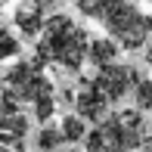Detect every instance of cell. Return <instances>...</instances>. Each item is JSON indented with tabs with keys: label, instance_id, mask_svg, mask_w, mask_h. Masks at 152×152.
<instances>
[{
	"label": "cell",
	"instance_id": "cell-5",
	"mask_svg": "<svg viewBox=\"0 0 152 152\" xmlns=\"http://www.w3.org/2000/svg\"><path fill=\"white\" fill-rule=\"evenodd\" d=\"M93 87L106 96V102L112 106V102H121L124 96L137 87V81H140V72H137L134 65H124V62H112V65H102L96 68L90 75Z\"/></svg>",
	"mask_w": 152,
	"mask_h": 152
},
{
	"label": "cell",
	"instance_id": "cell-1",
	"mask_svg": "<svg viewBox=\"0 0 152 152\" xmlns=\"http://www.w3.org/2000/svg\"><path fill=\"white\" fill-rule=\"evenodd\" d=\"M87 47H90V34L72 16L56 12V16H47L44 31L37 34L34 56L44 65H59L72 75H81V68L87 62Z\"/></svg>",
	"mask_w": 152,
	"mask_h": 152
},
{
	"label": "cell",
	"instance_id": "cell-17",
	"mask_svg": "<svg viewBox=\"0 0 152 152\" xmlns=\"http://www.w3.org/2000/svg\"><path fill=\"white\" fill-rule=\"evenodd\" d=\"M143 56H146V62L152 65V44H146V53H143Z\"/></svg>",
	"mask_w": 152,
	"mask_h": 152
},
{
	"label": "cell",
	"instance_id": "cell-4",
	"mask_svg": "<svg viewBox=\"0 0 152 152\" xmlns=\"http://www.w3.org/2000/svg\"><path fill=\"white\" fill-rule=\"evenodd\" d=\"M102 25H106L109 37H112L121 50H143V47L149 44V37H152V16L143 12L140 6L130 3V0H121V3L102 19Z\"/></svg>",
	"mask_w": 152,
	"mask_h": 152
},
{
	"label": "cell",
	"instance_id": "cell-8",
	"mask_svg": "<svg viewBox=\"0 0 152 152\" xmlns=\"http://www.w3.org/2000/svg\"><path fill=\"white\" fill-rule=\"evenodd\" d=\"M28 130V118H25L22 106H19L16 99H10V96H0V134L12 137V140H22V134Z\"/></svg>",
	"mask_w": 152,
	"mask_h": 152
},
{
	"label": "cell",
	"instance_id": "cell-6",
	"mask_svg": "<svg viewBox=\"0 0 152 152\" xmlns=\"http://www.w3.org/2000/svg\"><path fill=\"white\" fill-rule=\"evenodd\" d=\"M72 102H75V112L87 124H99L109 115V102H106V96L93 87L90 75H87V78L78 75V87H75V93H72Z\"/></svg>",
	"mask_w": 152,
	"mask_h": 152
},
{
	"label": "cell",
	"instance_id": "cell-13",
	"mask_svg": "<svg viewBox=\"0 0 152 152\" xmlns=\"http://www.w3.org/2000/svg\"><path fill=\"white\" fill-rule=\"evenodd\" d=\"M134 99L140 112H152V78H140L134 87Z\"/></svg>",
	"mask_w": 152,
	"mask_h": 152
},
{
	"label": "cell",
	"instance_id": "cell-11",
	"mask_svg": "<svg viewBox=\"0 0 152 152\" xmlns=\"http://www.w3.org/2000/svg\"><path fill=\"white\" fill-rule=\"evenodd\" d=\"M59 130H62V137H65V143H78V140H84V137H87V121L81 118L78 112H72V115L62 118Z\"/></svg>",
	"mask_w": 152,
	"mask_h": 152
},
{
	"label": "cell",
	"instance_id": "cell-3",
	"mask_svg": "<svg viewBox=\"0 0 152 152\" xmlns=\"http://www.w3.org/2000/svg\"><path fill=\"white\" fill-rule=\"evenodd\" d=\"M0 87H3V96L16 99L19 106H25V102H28V106H34L37 99L56 96V87H53V81L44 75V62H40L37 56L19 59L16 65L3 75Z\"/></svg>",
	"mask_w": 152,
	"mask_h": 152
},
{
	"label": "cell",
	"instance_id": "cell-18",
	"mask_svg": "<svg viewBox=\"0 0 152 152\" xmlns=\"http://www.w3.org/2000/svg\"><path fill=\"white\" fill-rule=\"evenodd\" d=\"M146 3H152V0H146Z\"/></svg>",
	"mask_w": 152,
	"mask_h": 152
},
{
	"label": "cell",
	"instance_id": "cell-2",
	"mask_svg": "<svg viewBox=\"0 0 152 152\" xmlns=\"http://www.w3.org/2000/svg\"><path fill=\"white\" fill-rule=\"evenodd\" d=\"M146 140V121L140 109L109 112L84 137V152H134Z\"/></svg>",
	"mask_w": 152,
	"mask_h": 152
},
{
	"label": "cell",
	"instance_id": "cell-12",
	"mask_svg": "<svg viewBox=\"0 0 152 152\" xmlns=\"http://www.w3.org/2000/svg\"><path fill=\"white\" fill-rule=\"evenodd\" d=\"M62 143H65V137H62V130L53 127V124H44V127L37 130V149L40 152H56Z\"/></svg>",
	"mask_w": 152,
	"mask_h": 152
},
{
	"label": "cell",
	"instance_id": "cell-9",
	"mask_svg": "<svg viewBox=\"0 0 152 152\" xmlns=\"http://www.w3.org/2000/svg\"><path fill=\"white\" fill-rule=\"evenodd\" d=\"M118 53H121V47L115 44L112 37H90V47H87V62H90L93 68H102V65L118 62Z\"/></svg>",
	"mask_w": 152,
	"mask_h": 152
},
{
	"label": "cell",
	"instance_id": "cell-15",
	"mask_svg": "<svg viewBox=\"0 0 152 152\" xmlns=\"http://www.w3.org/2000/svg\"><path fill=\"white\" fill-rule=\"evenodd\" d=\"M31 3H37V6H40V10H50V6H53V3H56V0H31Z\"/></svg>",
	"mask_w": 152,
	"mask_h": 152
},
{
	"label": "cell",
	"instance_id": "cell-16",
	"mask_svg": "<svg viewBox=\"0 0 152 152\" xmlns=\"http://www.w3.org/2000/svg\"><path fill=\"white\" fill-rule=\"evenodd\" d=\"M143 152H152V137H146V140H143V146H140Z\"/></svg>",
	"mask_w": 152,
	"mask_h": 152
},
{
	"label": "cell",
	"instance_id": "cell-14",
	"mask_svg": "<svg viewBox=\"0 0 152 152\" xmlns=\"http://www.w3.org/2000/svg\"><path fill=\"white\" fill-rule=\"evenodd\" d=\"M19 50H22V47H19V37L10 28H0V62L19 56Z\"/></svg>",
	"mask_w": 152,
	"mask_h": 152
},
{
	"label": "cell",
	"instance_id": "cell-7",
	"mask_svg": "<svg viewBox=\"0 0 152 152\" xmlns=\"http://www.w3.org/2000/svg\"><path fill=\"white\" fill-rule=\"evenodd\" d=\"M44 22H47V10H40L31 0H19V6L12 10V25L28 40H37V34L44 31Z\"/></svg>",
	"mask_w": 152,
	"mask_h": 152
},
{
	"label": "cell",
	"instance_id": "cell-10",
	"mask_svg": "<svg viewBox=\"0 0 152 152\" xmlns=\"http://www.w3.org/2000/svg\"><path fill=\"white\" fill-rule=\"evenodd\" d=\"M121 0H78V12L81 16H87V19H93V22H102V19L109 16V12L118 6Z\"/></svg>",
	"mask_w": 152,
	"mask_h": 152
}]
</instances>
